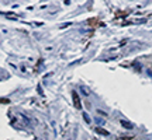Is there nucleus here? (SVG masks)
<instances>
[{"label":"nucleus","instance_id":"obj_1","mask_svg":"<svg viewBox=\"0 0 152 140\" xmlns=\"http://www.w3.org/2000/svg\"><path fill=\"white\" fill-rule=\"evenodd\" d=\"M72 98H73V105H75V108L76 109H80L82 108L80 98H79V95L76 94V91H72Z\"/></svg>","mask_w":152,"mask_h":140},{"label":"nucleus","instance_id":"obj_2","mask_svg":"<svg viewBox=\"0 0 152 140\" xmlns=\"http://www.w3.org/2000/svg\"><path fill=\"white\" fill-rule=\"evenodd\" d=\"M89 25H92V27H97V25H103V22H100L97 18H90V20H89Z\"/></svg>","mask_w":152,"mask_h":140},{"label":"nucleus","instance_id":"obj_3","mask_svg":"<svg viewBox=\"0 0 152 140\" xmlns=\"http://www.w3.org/2000/svg\"><path fill=\"white\" fill-rule=\"evenodd\" d=\"M96 132H97V133H100V135H103V136L109 135V132H107V130H104V129H102V128H96Z\"/></svg>","mask_w":152,"mask_h":140},{"label":"nucleus","instance_id":"obj_4","mask_svg":"<svg viewBox=\"0 0 152 140\" xmlns=\"http://www.w3.org/2000/svg\"><path fill=\"white\" fill-rule=\"evenodd\" d=\"M121 125H123V126H125V128H132V125L128 123V122H125V121H121Z\"/></svg>","mask_w":152,"mask_h":140},{"label":"nucleus","instance_id":"obj_5","mask_svg":"<svg viewBox=\"0 0 152 140\" xmlns=\"http://www.w3.org/2000/svg\"><path fill=\"white\" fill-rule=\"evenodd\" d=\"M134 137L132 136H127V137H120V139H117V140H132Z\"/></svg>","mask_w":152,"mask_h":140}]
</instances>
